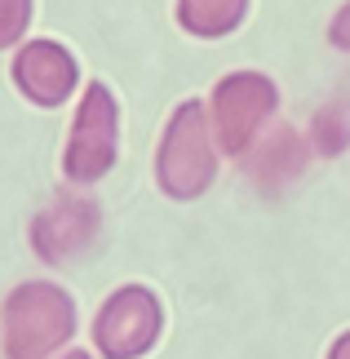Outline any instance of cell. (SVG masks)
Wrapping results in <instances>:
<instances>
[{
  "label": "cell",
  "instance_id": "obj_1",
  "mask_svg": "<svg viewBox=\"0 0 350 359\" xmlns=\"http://www.w3.org/2000/svg\"><path fill=\"white\" fill-rule=\"evenodd\" d=\"M5 355L9 359H53L76 333V306L58 284L32 280L5 297Z\"/></svg>",
  "mask_w": 350,
  "mask_h": 359
},
{
  "label": "cell",
  "instance_id": "obj_2",
  "mask_svg": "<svg viewBox=\"0 0 350 359\" xmlns=\"http://www.w3.org/2000/svg\"><path fill=\"white\" fill-rule=\"evenodd\" d=\"M217 173V137L204 102H182L173 120L164 124L160 151H156V182L173 200L204 196Z\"/></svg>",
  "mask_w": 350,
  "mask_h": 359
},
{
  "label": "cell",
  "instance_id": "obj_3",
  "mask_svg": "<svg viewBox=\"0 0 350 359\" xmlns=\"http://www.w3.org/2000/svg\"><path fill=\"white\" fill-rule=\"evenodd\" d=\"M279 107L275 80L262 72H231L217 80L213 102H208V120H213L217 151L227 156H248L257 137L271 129V116Z\"/></svg>",
  "mask_w": 350,
  "mask_h": 359
},
{
  "label": "cell",
  "instance_id": "obj_4",
  "mask_svg": "<svg viewBox=\"0 0 350 359\" xmlns=\"http://www.w3.org/2000/svg\"><path fill=\"white\" fill-rule=\"evenodd\" d=\"M116 147H120L116 93L93 80V85H85V93H80L76 120H72V137H67V151H62L67 182H76V187L97 182V177L116 164Z\"/></svg>",
  "mask_w": 350,
  "mask_h": 359
},
{
  "label": "cell",
  "instance_id": "obj_5",
  "mask_svg": "<svg viewBox=\"0 0 350 359\" xmlns=\"http://www.w3.org/2000/svg\"><path fill=\"white\" fill-rule=\"evenodd\" d=\"M160 324H164V311L151 288H137V284L116 288L93 320V346L107 359H137L156 346Z\"/></svg>",
  "mask_w": 350,
  "mask_h": 359
},
{
  "label": "cell",
  "instance_id": "obj_6",
  "mask_svg": "<svg viewBox=\"0 0 350 359\" xmlns=\"http://www.w3.org/2000/svg\"><path fill=\"white\" fill-rule=\"evenodd\" d=\"M97 236V204L89 196H76V191H67L49 204V209L36 213L32 222V248L40 262H49V266H62V262H72L76 253H85Z\"/></svg>",
  "mask_w": 350,
  "mask_h": 359
},
{
  "label": "cell",
  "instance_id": "obj_7",
  "mask_svg": "<svg viewBox=\"0 0 350 359\" xmlns=\"http://www.w3.org/2000/svg\"><path fill=\"white\" fill-rule=\"evenodd\" d=\"M9 76L22 98H32L36 107H62L80 85V62L58 40H22Z\"/></svg>",
  "mask_w": 350,
  "mask_h": 359
},
{
  "label": "cell",
  "instance_id": "obj_8",
  "mask_svg": "<svg viewBox=\"0 0 350 359\" xmlns=\"http://www.w3.org/2000/svg\"><path fill=\"white\" fill-rule=\"evenodd\" d=\"M244 164H248V173H253L266 191H275V187L292 182V177L306 169V142H302L297 129H288V124H275L271 133L257 137V147L244 156Z\"/></svg>",
  "mask_w": 350,
  "mask_h": 359
},
{
  "label": "cell",
  "instance_id": "obj_9",
  "mask_svg": "<svg viewBox=\"0 0 350 359\" xmlns=\"http://www.w3.org/2000/svg\"><path fill=\"white\" fill-rule=\"evenodd\" d=\"M244 13H248V0H177L182 32H191L200 40L231 36L244 22Z\"/></svg>",
  "mask_w": 350,
  "mask_h": 359
},
{
  "label": "cell",
  "instance_id": "obj_10",
  "mask_svg": "<svg viewBox=\"0 0 350 359\" xmlns=\"http://www.w3.org/2000/svg\"><path fill=\"white\" fill-rule=\"evenodd\" d=\"M311 142L319 156H337L342 147H350V111L346 107H324L311 124Z\"/></svg>",
  "mask_w": 350,
  "mask_h": 359
},
{
  "label": "cell",
  "instance_id": "obj_11",
  "mask_svg": "<svg viewBox=\"0 0 350 359\" xmlns=\"http://www.w3.org/2000/svg\"><path fill=\"white\" fill-rule=\"evenodd\" d=\"M27 22H32V0H0V49L22 45Z\"/></svg>",
  "mask_w": 350,
  "mask_h": 359
},
{
  "label": "cell",
  "instance_id": "obj_12",
  "mask_svg": "<svg viewBox=\"0 0 350 359\" xmlns=\"http://www.w3.org/2000/svg\"><path fill=\"white\" fill-rule=\"evenodd\" d=\"M328 40H332L337 49L350 53V0H346L337 13H332V22H328Z\"/></svg>",
  "mask_w": 350,
  "mask_h": 359
},
{
  "label": "cell",
  "instance_id": "obj_13",
  "mask_svg": "<svg viewBox=\"0 0 350 359\" xmlns=\"http://www.w3.org/2000/svg\"><path fill=\"white\" fill-rule=\"evenodd\" d=\"M328 359H350V333H342L337 341H332V351H328Z\"/></svg>",
  "mask_w": 350,
  "mask_h": 359
},
{
  "label": "cell",
  "instance_id": "obj_14",
  "mask_svg": "<svg viewBox=\"0 0 350 359\" xmlns=\"http://www.w3.org/2000/svg\"><path fill=\"white\" fill-rule=\"evenodd\" d=\"M58 359H93L89 351H67V355H58Z\"/></svg>",
  "mask_w": 350,
  "mask_h": 359
}]
</instances>
